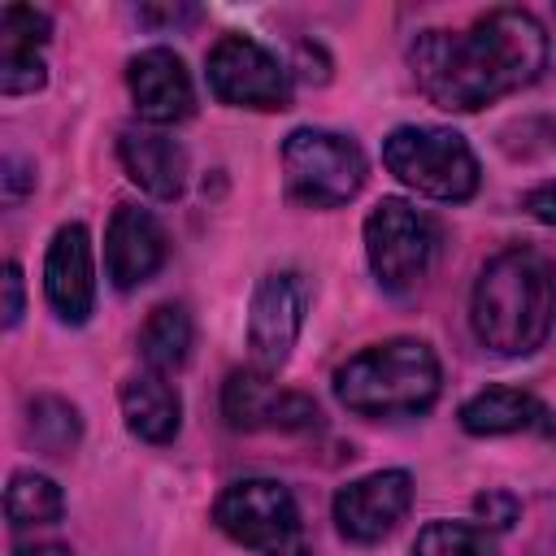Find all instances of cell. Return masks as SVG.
<instances>
[{"label": "cell", "instance_id": "6da1fadb", "mask_svg": "<svg viewBox=\"0 0 556 556\" xmlns=\"http://www.w3.org/2000/svg\"><path fill=\"white\" fill-rule=\"evenodd\" d=\"M408 65L430 104L473 113L543 74L547 35L526 9H491L469 30H421Z\"/></svg>", "mask_w": 556, "mask_h": 556}, {"label": "cell", "instance_id": "7a4b0ae2", "mask_svg": "<svg viewBox=\"0 0 556 556\" xmlns=\"http://www.w3.org/2000/svg\"><path fill=\"white\" fill-rule=\"evenodd\" d=\"M469 321L486 352L530 356L543 348L556 321V274L534 248H508L491 256L469 295Z\"/></svg>", "mask_w": 556, "mask_h": 556}, {"label": "cell", "instance_id": "3957f363", "mask_svg": "<svg viewBox=\"0 0 556 556\" xmlns=\"http://www.w3.org/2000/svg\"><path fill=\"white\" fill-rule=\"evenodd\" d=\"M443 369L430 343L387 339L361 348L334 369V395L361 417H417L439 400Z\"/></svg>", "mask_w": 556, "mask_h": 556}, {"label": "cell", "instance_id": "277c9868", "mask_svg": "<svg viewBox=\"0 0 556 556\" xmlns=\"http://www.w3.org/2000/svg\"><path fill=\"white\" fill-rule=\"evenodd\" d=\"M382 165L417 195L460 204L478 191L482 169L465 135L447 126H395L382 139Z\"/></svg>", "mask_w": 556, "mask_h": 556}, {"label": "cell", "instance_id": "5b68a950", "mask_svg": "<svg viewBox=\"0 0 556 556\" xmlns=\"http://www.w3.org/2000/svg\"><path fill=\"white\" fill-rule=\"evenodd\" d=\"M282 182L304 208H339L365 182V152L352 135L300 126L282 143Z\"/></svg>", "mask_w": 556, "mask_h": 556}, {"label": "cell", "instance_id": "8992f818", "mask_svg": "<svg viewBox=\"0 0 556 556\" xmlns=\"http://www.w3.org/2000/svg\"><path fill=\"white\" fill-rule=\"evenodd\" d=\"M439 252V226L430 213L413 208L408 200H378L365 217V256L382 291L404 295L413 291Z\"/></svg>", "mask_w": 556, "mask_h": 556}, {"label": "cell", "instance_id": "52a82bcc", "mask_svg": "<svg viewBox=\"0 0 556 556\" xmlns=\"http://www.w3.org/2000/svg\"><path fill=\"white\" fill-rule=\"evenodd\" d=\"M213 521L222 526V534H230L235 543L261 556H304L300 508L291 491L274 478L230 482L213 504Z\"/></svg>", "mask_w": 556, "mask_h": 556}, {"label": "cell", "instance_id": "ba28073f", "mask_svg": "<svg viewBox=\"0 0 556 556\" xmlns=\"http://www.w3.org/2000/svg\"><path fill=\"white\" fill-rule=\"evenodd\" d=\"M208 91L235 109H287L291 83L282 61L248 35H222L208 48Z\"/></svg>", "mask_w": 556, "mask_h": 556}, {"label": "cell", "instance_id": "9c48e42d", "mask_svg": "<svg viewBox=\"0 0 556 556\" xmlns=\"http://www.w3.org/2000/svg\"><path fill=\"white\" fill-rule=\"evenodd\" d=\"M304 304H308V287L300 274L278 269L265 274L252 291V308H248V352H252V369L261 374H278L300 339L304 326Z\"/></svg>", "mask_w": 556, "mask_h": 556}, {"label": "cell", "instance_id": "30bf717a", "mask_svg": "<svg viewBox=\"0 0 556 556\" xmlns=\"http://www.w3.org/2000/svg\"><path fill=\"white\" fill-rule=\"evenodd\" d=\"M413 504V478L404 469L365 473L334 495V526L348 543H378L387 539Z\"/></svg>", "mask_w": 556, "mask_h": 556}, {"label": "cell", "instance_id": "8fae6325", "mask_svg": "<svg viewBox=\"0 0 556 556\" xmlns=\"http://www.w3.org/2000/svg\"><path fill=\"white\" fill-rule=\"evenodd\" d=\"M43 295L65 326H83L96 304V269H91V235L70 222L52 235L43 256Z\"/></svg>", "mask_w": 556, "mask_h": 556}, {"label": "cell", "instance_id": "7c38bea8", "mask_svg": "<svg viewBox=\"0 0 556 556\" xmlns=\"http://www.w3.org/2000/svg\"><path fill=\"white\" fill-rule=\"evenodd\" d=\"M126 87H130V100H135L139 117L152 122V126H174V122L195 113L191 74L182 65V56L169 52V48H143L139 56H130Z\"/></svg>", "mask_w": 556, "mask_h": 556}, {"label": "cell", "instance_id": "4fadbf2b", "mask_svg": "<svg viewBox=\"0 0 556 556\" xmlns=\"http://www.w3.org/2000/svg\"><path fill=\"white\" fill-rule=\"evenodd\" d=\"M165 252H169L165 230L148 208H139V204L113 208L109 230H104V269L117 291L143 287L165 265Z\"/></svg>", "mask_w": 556, "mask_h": 556}, {"label": "cell", "instance_id": "5bb4252c", "mask_svg": "<svg viewBox=\"0 0 556 556\" xmlns=\"http://www.w3.org/2000/svg\"><path fill=\"white\" fill-rule=\"evenodd\" d=\"M52 35L48 13L30 4H4L0 9V91L4 96H26L48 83L43 65V43Z\"/></svg>", "mask_w": 556, "mask_h": 556}, {"label": "cell", "instance_id": "9a60e30c", "mask_svg": "<svg viewBox=\"0 0 556 556\" xmlns=\"http://www.w3.org/2000/svg\"><path fill=\"white\" fill-rule=\"evenodd\" d=\"M117 156H122L126 178L139 191H148L152 200H174L187 182V152L161 130H148V126L122 130L117 135Z\"/></svg>", "mask_w": 556, "mask_h": 556}, {"label": "cell", "instance_id": "2e32d148", "mask_svg": "<svg viewBox=\"0 0 556 556\" xmlns=\"http://www.w3.org/2000/svg\"><path fill=\"white\" fill-rule=\"evenodd\" d=\"M460 426L469 434H556L552 408L517 387H486L460 404Z\"/></svg>", "mask_w": 556, "mask_h": 556}, {"label": "cell", "instance_id": "e0dca14e", "mask_svg": "<svg viewBox=\"0 0 556 556\" xmlns=\"http://www.w3.org/2000/svg\"><path fill=\"white\" fill-rule=\"evenodd\" d=\"M122 417H126V430L143 443H169L178 434V421H182V400L178 391L165 382V374H135L122 382Z\"/></svg>", "mask_w": 556, "mask_h": 556}, {"label": "cell", "instance_id": "ac0fdd59", "mask_svg": "<svg viewBox=\"0 0 556 556\" xmlns=\"http://www.w3.org/2000/svg\"><path fill=\"white\" fill-rule=\"evenodd\" d=\"M139 356L152 374H174L191 356V317L182 304H156L139 330Z\"/></svg>", "mask_w": 556, "mask_h": 556}, {"label": "cell", "instance_id": "d6986e66", "mask_svg": "<svg viewBox=\"0 0 556 556\" xmlns=\"http://www.w3.org/2000/svg\"><path fill=\"white\" fill-rule=\"evenodd\" d=\"M278 404H282V391L269 382V374H261V369H235V374L226 378L222 413H226V421H230L235 430L274 426Z\"/></svg>", "mask_w": 556, "mask_h": 556}, {"label": "cell", "instance_id": "ffe728a7", "mask_svg": "<svg viewBox=\"0 0 556 556\" xmlns=\"http://www.w3.org/2000/svg\"><path fill=\"white\" fill-rule=\"evenodd\" d=\"M65 513V495L52 478L35 473V469H22L9 478V491H4V517L13 530H26V526H52L61 521Z\"/></svg>", "mask_w": 556, "mask_h": 556}, {"label": "cell", "instance_id": "44dd1931", "mask_svg": "<svg viewBox=\"0 0 556 556\" xmlns=\"http://www.w3.org/2000/svg\"><path fill=\"white\" fill-rule=\"evenodd\" d=\"M26 434L39 452L48 456H65L78 439H83V417L70 400L61 395H35L26 404Z\"/></svg>", "mask_w": 556, "mask_h": 556}, {"label": "cell", "instance_id": "7402d4cb", "mask_svg": "<svg viewBox=\"0 0 556 556\" xmlns=\"http://www.w3.org/2000/svg\"><path fill=\"white\" fill-rule=\"evenodd\" d=\"M413 556H500V547H495V539L482 526H469V521H430L417 534Z\"/></svg>", "mask_w": 556, "mask_h": 556}, {"label": "cell", "instance_id": "603a6c76", "mask_svg": "<svg viewBox=\"0 0 556 556\" xmlns=\"http://www.w3.org/2000/svg\"><path fill=\"white\" fill-rule=\"evenodd\" d=\"M478 517H482V530L486 526L491 530H504V526L517 521V500L508 491H486V495H478Z\"/></svg>", "mask_w": 556, "mask_h": 556}, {"label": "cell", "instance_id": "cb8c5ba5", "mask_svg": "<svg viewBox=\"0 0 556 556\" xmlns=\"http://www.w3.org/2000/svg\"><path fill=\"white\" fill-rule=\"evenodd\" d=\"M0 282H4V326H17L22 321V269L9 261Z\"/></svg>", "mask_w": 556, "mask_h": 556}, {"label": "cell", "instance_id": "d4e9b609", "mask_svg": "<svg viewBox=\"0 0 556 556\" xmlns=\"http://www.w3.org/2000/svg\"><path fill=\"white\" fill-rule=\"evenodd\" d=\"M526 213H530L534 222H543V226H556V182L534 187V191L526 195Z\"/></svg>", "mask_w": 556, "mask_h": 556}, {"label": "cell", "instance_id": "484cf974", "mask_svg": "<svg viewBox=\"0 0 556 556\" xmlns=\"http://www.w3.org/2000/svg\"><path fill=\"white\" fill-rule=\"evenodd\" d=\"M30 182H35V178H30V169L9 152V156H4V200H22Z\"/></svg>", "mask_w": 556, "mask_h": 556}, {"label": "cell", "instance_id": "4316f807", "mask_svg": "<svg viewBox=\"0 0 556 556\" xmlns=\"http://www.w3.org/2000/svg\"><path fill=\"white\" fill-rule=\"evenodd\" d=\"M13 556H70V547H61V543H35V547H17Z\"/></svg>", "mask_w": 556, "mask_h": 556}]
</instances>
